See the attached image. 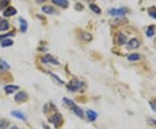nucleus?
Listing matches in <instances>:
<instances>
[{
    "label": "nucleus",
    "mask_w": 156,
    "mask_h": 129,
    "mask_svg": "<svg viewBox=\"0 0 156 129\" xmlns=\"http://www.w3.org/2000/svg\"><path fill=\"white\" fill-rule=\"evenodd\" d=\"M127 13V10L125 8H119V9H111L108 11V14L113 17H122Z\"/></svg>",
    "instance_id": "f257e3e1"
},
{
    "label": "nucleus",
    "mask_w": 156,
    "mask_h": 129,
    "mask_svg": "<svg viewBox=\"0 0 156 129\" xmlns=\"http://www.w3.org/2000/svg\"><path fill=\"white\" fill-rule=\"evenodd\" d=\"M83 86V82H79V81H71L70 83L68 85V89L71 91H76V90L80 89Z\"/></svg>",
    "instance_id": "f03ea898"
},
{
    "label": "nucleus",
    "mask_w": 156,
    "mask_h": 129,
    "mask_svg": "<svg viewBox=\"0 0 156 129\" xmlns=\"http://www.w3.org/2000/svg\"><path fill=\"white\" fill-rule=\"evenodd\" d=\"M10 28V23L7 20L0 17V31H5Z\"/></svg>",
    "instance_id": "7ed1b4c3"
},
{
    "label": "nucleus",
    "mask_w": 156,
    "mask_h": 129,
    "mask_svg": "<svg viewBox=\"0 0 156 129\" xmlns=\"http://www.w3.org/2000/svg\"><path fill=\"white\" fill-rule=\"evenodd\" d=\"M18 21L20 23V30H21V31H22L23 33L26 32V30L28 29V23H27V21L24 20L23 17H19Z\"/></svg>",
    "instance_id": "20e7f679"
},
{
    "label": "nucleus",
    "mask_w": 156,
    "mask_h": 129,
    "mask_svg": "<svg viewBox=\"0 0 156 129\" xmlns=\"http://www.w3.org/2000/svg\"><path fill=\"white\" fill-rule=\"evenodd\" d=\"M62 119L61 114L56 113V114H55L53 116V118H52V123L55 125L56 127H58L62 124Z\"/></svg>",
    "instance_id": "39448f33"
},
{
    "label": "nucleus",
    "mask_w": 156,
    "mask_h": 129,
    "mask_svg": "<svg viewBox=\"0 0 156 129\" xmlns=\"http://www.w3.org/2000/svg\"><path fill=\"white\" fill-rule=\"evenodd\" d=\"M17 14V10L14 8V7H9L7 8L5 11H4L3 15L5 17H11V16H14Z\"/></svg>",
    "instance_id": "423d86ee"
},
{
    "label": "nucleus",
    "mask_w": 156,
    "mask_h": 129,
    "mask_svg": "<svg viewBox=\"0 0 156 129\" xmlns=\"http://www.w3.org/2000/svg\"><path fill=\"white\" fill-rule=\"evenodd\" d=\"M128 49H131V50H134V49H137L140 46V42L136 38H132L128 42Z\"/></svg>",
    "instance_id": "0eeeda50"
},
{
    "label": "nucleus",
    "mask_w": 156,
    "mask_h": 129,
    "mask_svg": "<svg viewBox=\"0 0 156 129\" xmlns=\"http://www.w3.org/2000/svg\"><path fill=\"white\" fill-rule=\"evenodd\" d=\"M42 62H50V63H52V64H56V65H58V64H59V62H57L56 59H55L54 57H52L50 55H47V56H44V57H43V58H42Z\"/></svg>",
    "instance_id": "6e6552de"
},
{
    "label": "nucleus",
    "mask_w": 156,
    "mask_h": 129,
    "mask_svg": "<svg viewBox=\"0 0 156 129\" xmlns=\"http://www.w3.org/2000/svg\"><path fill=\"white\" fill-rule=\"evenodd\" d=\"M27 99V94L24 92H19L15 96V101H24Z\"/></svg>",
    "instance_id": "1a4fd4ad"
},
{
    "label": "nucleus",
    "mask_w": 156,
    "mask_h": 129,
    "mask_svg": "<svg viewBox=\"0 0 156 129\" xmlns=\"http://www.w3.org/2000/svg\"><path fill=\"white\" fill-rule=\"evenodd\" d=\"M71 107H72L73 112L75 113L77 115L78 117H80V118H83V110H82L80 107H77L76 104H74Z\"/></svg>",
    "instance_id": "9d476101"
},
{
    "label": "nucleus",
    "mask_w": 156,
    "mask_h": 129,
    "mask_svg": "<svg viewBox=\"0 0 156 129\" xmlns=\"http://www.w3.org/2000/svg\"><path fill=\"white\" fill-rule=\"evenodd\" d=\"M52 2L58 6H61L62 8H67L69 6V1L68 0H52Z\"/></svg>",
    "instance_id": "9b49d317"
},
{
    "label": "nucleus",
    "mask_w": 156,
    "mask_h": 129,
    "mask_svg": "<svg viewBox=\"0 0 156 129\" xmlns=\"http://www.w3.org/2000/svg\"><path fill=\"white\" fill-rule=\"evenodd\" d=\"M17 89H18V87L15 86V85H9V86H6L5 88V91L8 95L15 92V91H17Z\"/></svg>",
    "instance_id": "f8f14e48"
},
{
    "label": "nucleus",
    "mask_w": 156,
    "mask_h": 129,
    "mask_svg": "<svg viewBox=\"0 0 156 129\" xmlns=\"http://www.w3.org/2000/svg\"><path fill=\"white\" fill-rule=\"evenodd\" d=\"M42 11H44V13H46V14H50V15L54 14V13H55V11H56L53 7H51V6H49V5L44 6V7L42 8Z\"/></svg>",
    "instance_id": "ddd939ff"
},
{
    "label": "nucleus",
    "mask_w": 156,
    "mask_h": 129,
    "mask_svg": "<svg viewBox=\"0 0 156 129\" xmlns=\"http://www.w3.org/2000/svg\"><path fill=\"white\" fill-rule=\"evenodd\" d=\"M87 115H88V118L90 121H95L97 118V113L94 111H92V110H88Z\"/></svg>",
    "instance_id": "4468645a"
},
{
    "label": "nucleus",
    "mask_w": 156,
    "mask_h": 129,
    "mask_svg": "<svg viewBox=\"0 0 156 129\" xmlns=\"http://www.w3.org/2000/svg\"><path fill=\"white\" fill-rule=\"evenodd\" d=\"M13 44V41L10 38H5V39H4L2 42H1V45H2V47H4V48H5V47H10L11 45Z\"/></svg>",
    "instance_id": "2eb2a0df"
},
{
    "label": "nucleus",
    "mask_w": 156,
    "mask_h": 129,
    "mask_svg": "<svg viewBox=\"0 0 156 129\" xmlns=\"http://www.w3.org/2000/svg\"><path fill=\"white\" fill-rule=\"evenodd\" d=\"M11 114L16 117L17 119H20V120H25V115L23 113L19 112V111H12Z\"/></svg>",
    "instance_id": "dca6fc26"
},
{
    "label": "nucleus",
    "mask_w": 156,
    "mask_h": 129,
    "mask_svg": "<svg viewBox=\"0 0 156 129\" xmlns=\"http://www.w3.org/2000/svg\"><path fill=\"white\" fill-rule=\"evenodd\" d=\"M118 43L119 44L122 45V44H127V37L125 35L123 34H120L119 37H118Z\"/></svg>",
    "instance_id": "f3484780"
},
{
    "label": "nucleus",
    "mask_w": 156,
    "mask_h": 129,
    "mask_svg": "<svg viewBox=\"0 0 156 129\" xmlns=\"http://www.w3.org/2000/svg\"><path fill=\"white\" fill-rule=\"evenodd\" d=\"M128 58L129 61H131V62H134V61H137V60H139L140 58V56L139 54L134 53V54H131V55H129Z\"/></svg>",
    "instance_id": "a211bd4d"
},
{
    "label": "nucleus",
    "mask_w": 156,
    "mask_h": 129,
    "mask_svg": "<svg viewBox=\"0 0 156 129\" xmlns=\"http://www.w3.org/2000/svg\"><path fill=\"white\" fill-rule=\"evenodd\" d=\"M81 38L83 40H85V41H90L92 39V36L88 32H83L81 34Z\"/></svg>",
    "instance_id": "6ab92c4d"
},
{
    "label": "nucleus",
    "mask_w": 156,
    "mask_h": 129,
    "mask_svg": "<svg viewBox=\"0 0 156 129\" xmlns=\"http://www.w3.org/2000/svg\"><path fill=\"white\" fill-rule=\"evenodd\" d=\"M11 0H0V10H3L10 4Z\"/></svg>",
    "instance_id": "aec40b11"
},
{
    "label": "nucleus",
    "mask_w": 156,
    "mask_h": 129,
    "mask_svg": "<svg viewBox=\"0 0 156 129\" xmlns=\"http://www.w3.org/2000/svg\"><path fill=\"white\" fill-rule=\"evenodd\" d=\"M146 34H147V36L148 37H153V36L154 35V27H153V26H151V27H149V28L147 29V30Z\"/></svg>",
    "instance_id": "412c9836"
},
{
    "label": "nucleus",
    "mask_w": 156,
    "mask_h": 129,
    "mask_svg": "<svg viewBox=\"0 0 156 129\" xmlns=\"http://www.w3.org/2000/svg\"><path fill=\"white\" fill-rule=\"evenodd\" d=\"M89 7H90L91 11H94L95 13H97V14H100L101 13V9L97 5H90Z\"/></svg>",
    "instance_id": "4be33fe9"
},
{
    "label": "nucleus",
    "mask_w": 156,
    "mask_h": 129,
    "mask_svg": "<svg viewBox=\"0 0 156 129\" xmlns=\"http://www.w3.org/2000/svg\"><path fill=\"white\" fill-rule=\"evenodd\" d=\"M148 14H149V16H150V17H152L153 18L156 19V10H154V11L153 9H152V10L150 9V10H149V11H148Z\"/></svg>",
    "instance_id": "5701e85b"
},
{
    "label": "nucleus",
    "mask_w": 156,
    "mask_h": 129,
    "mask_svg": "<svg viewBox=\"0 0 156 129\" xmlns=\"http://www.w3.org/2000/svg\"><path fill=\"white\" fill-rule=\"evenodd\" d=\"M83 9V6L81 4H79V3H77L76 5V10L78 11H82Z\"/></svg>",
    "instance_id": "b1692460"
},
{
    "label": "nucleus",
    "mask_w": 156,
    "mask_h": 129,
    "mask_svg": "<svg viewBox=\"0 0 156 129\" xmlns=\"http://www.w3.org/2000/svg\"><path fill=\"white\" fill-rule=\"evenodd\" d=\"M149 104H150V106L152 107V108H153V110L154 111H156V105L154 102H153V101H150L149 102Z\"/></svg>",
    "instance_id": "393cba45"
},
{
    "label": "nucleus",
    "mask_w": 156,
    "mask_h": 129,
    "mask_svg": "<svg viewBox=\"0 0 156 129\" xmlns=\"http://www.w3.org/2000/svg\"><path fill=\"white\" fill-rule=\"evenodd\" d=\"M45 1H46V0H36V2H37V4H42V3H44Z\"/></svg>",
    "instance_id": "a878e982"
},
{
    "label": "nucleus",
    "mask_w": 156,
    "mask_h": 129,
    "mask_svg": "<svg viewBox=\"0 0 156 129\" xmlns=\"http://www.w3.org/2000/svg\"><path fill=\"white\" fill-rule=\"evenodd\" d=\"M43 127H44V129H50V127H48V126H46V125H44V124L43 125Z\"/></svg>",
    "instance_id": "bb28decb"
},
{
    "label": "nucleus",
    "mask_w": 156,
    "mask_h": 129,
    "mask_svg": "<svg viewBox=\"0 0 156 129\" xmlns=\"http://www.w3.org/2000/svg\"><path fill=\"white\" fill-rule=\"evenodd\" d=\"M151 121H154V123L156 124V120H153V119H151Z\"/></svg>",
    "instance_id": "cd10ccee"
},
{
    "label": "nucleus",
    "mask_w": 156,
    "mask_h": 129,
    "mask_svg": "<svg viewBox=\"0 0 156 129\" xmlns=\"http://www.w3.org/2000/svg\"><path fill=\"white\" fill-rule=\"evenodd\" d=\"M11 129H17V127H11Z\"/></svg>",
    "instance_id": "c85d7f7f"
},
{
    "label": "nucleus",
    "mask_w": 156,
    "mask_h": 129,
    "mask_svg": "<svg viewBox=\"0 0 156 129\" xmlns=\"http://www.w3.org/2000/svg\"><path fill=\"white\" fill-rule=\"evenodd\" d=\"M155 101H156V100H155ZM154 103H155V105H156V101H154Z\"/></svg>",
    "instance_id": "c756f323"
}]
</instances>
